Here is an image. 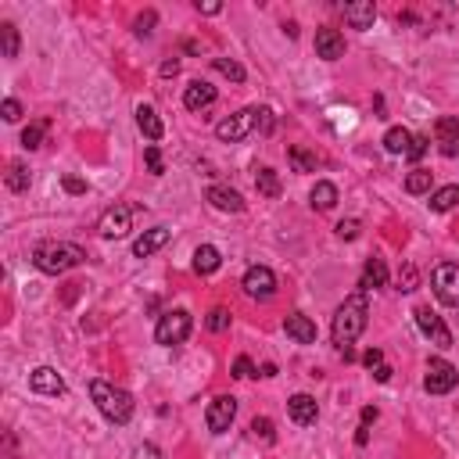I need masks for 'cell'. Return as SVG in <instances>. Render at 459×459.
Listing matches in <instances>:
<instances>
[{"label": "cell", "instance_id": "obj_1", "mask_svg": "<svg viewBox=\"0 0 459 459\" xmlns=\"http://www.w3.org/2000/svg\"><path fill=\"white\" fill-rule=\"evenodd\" d=\"M366 320H370V305H366V294H348L341 305H337V313H334V323H330V337L337 344V352L341 348H352V344L359 341V334L366 330Z\"/></svg>", "mask_w": 459, "mask_h": 459}, {"label": "cell", "instance_id": "obj_2", "mask_svg": "<svg viewBox=\"0 0 459 459\" xmlns=\"http://www.w3.org/2000/svg\"><path fill=\"white\" fill-rule=\"evenodd\" d=\"M83 262H87V251L72 241H44L32 251V265L47 277H61V273L75 270V265H83Z\"/></svg>", "mask_w": 459, "mask_h": 459}, {"label": "cell", "instance_id": "obj_3", "mask_svg": "<svg viewBox=\"0 0 459 459\" xmlns=\"http://www.w3.org/2000/svg\"><path fill=\"white\" fill-rule=\"evenodd\" d=\"M90 398H94L97 413L115 427H122V424L133 420V395L108 384V380H90Z\"/></svg>", "mask_w": 459, "mask_h": 459}, {"label": "cell", "instance_id": "obj_4", "mask_svg": "<svg viewBox=\"0 0 459 459\" xmlns=\"http://www.w3.org/2000/svg\"><path fill=\"white\" fill-rule=\"evenodd\" d=\"M190 327H194V320H190L187 309H169L155 323V341L162 344V348H176V344H183L190 337Z\"/></svg>", "mask_w": 459, "mask_h": 459}, {"label": "cell", "instance_id": "obj_5", "mask_svg": "<svg viewBox=\"0 0 459 459\" xmlns=\"http://www.w3.org/2000/svg\"><path fill=\"white\" fill-rule=\"evenodd\" d=\"M431 291L441 305H448V309H459V265L455 262H441L434 265L431 273Z\"/></svg>", "mask_w": 459, "mask_h": 459}, {"label": "cell", "instance_id": "obj_6", "mask_svg": "<svg viewBox=\"0 0 459 459\" xmlns=\"http://www.w3.org/2000/svg\"><path fill=\"white\" fill-rule=\"evenodd\" d=\"M255 130H258V108H241L237 115H230V119H222L215 126V137L222 144H237V140H244Z\"/></svg>", "mask_w": 459, "mask_h": 459}, {"label": "cell", "instance_id": "obj_7", "mask_svg": "<svg viewBox=\"0 0 459 459\" xmlns=\"http://www.w3.org/2000/svg\"><path fill=\"white\" fill-rule=\"evenodd\" d=\"M455 384H459V370H455L448 359H431V363H427V373H424L427 395H448Z\"/></svg>", "mask_w": 459, "mask_h": 459}, {"label": "cell", "instance_id": "obj_8", "mask_svg": "<svg viewBox=\"0 0 459 459\" xmlns=\"http://www.w3.org/2000/svg\"><path fill=\"white\" fill-rule=\"evenodd\" d=\"M241 287L255 301H270L277 294V277H273L270 265H251V270L244 273V280H241Z\"/></svg>", "mask_w": 459, "mask_h": 459}, {"label": "cell", "instance_id": "obj_9", "mask_svg": "<svg viewBox=\"0 0 459 459\" xmlns=\"http://www.w3.org/2000/svg\"><path fill=\"white\" fill-rule=\"evenodd\" d=\"M416 316V327L424 337H431V344H438V348H452V330L441 323V316L431 309V305H420V309L413 313Z\"/></svg>", "mask_w": 459, "mask_h": 459}, {"label": "cell", "instance_id": "obj_10", "mask_svg": "<svg viewBox=\"0 0 459 459\" xmlns=\"http://www.w3.org/2000/svg\"><path fill=\"white\" fill-rule=\"evenodd\" d=\"M133 212H137V208H130V205H111V208L101 215V222H97L101 237H108V241L126 237L130 230H133Z\"/></svg>", "mask_w": 459, "mask_h": 459}, {"label": "cell", "instance_id": "obj_11", "mask_svg": "<svg viewBox=\"0 0 459 459\" xmlns=\"http://www.w3.org/2000/svg\"><path fill=\"white\" fill-rule=\"evenodd\" d=\"M234 416H237V398L234 395H219L208 402V413H205V424L212 434H226L230 424H234Z\"/></svg>", "mask_w": 459, "mask_h": 459}, {"label": "cell", "instance_id": "obj_12", "mask_svg": "<svg viewBox=\"0 0 459 459\" xmlns=\"http://www.w3.org/2000/svg\"><path fill=\"white\" fill-rule=\"evenodd\" d=\"M29 391H36V395H65V377L54 366H36L29 373Z\"/></svg>", "mask_w": 459, "mask_h": 459}, {"label": "cell", "instance_id": "obj_13", "mask_svg": "<svg viewBox=\"0 0 459 459\" xmlns=\"http://www.w3.org/2000/svg\"><path fill=\"white\" fill-rule=\"evenodd\" d=\"M434 140H438V151L445 158H459V119L445 115V119L434 122Z\"/></svg>", "mask_w": 459, "mask_h": 459}, {"label": "cell", "instance_id": "obj_14", "mask_svg": "<svg viewBox=\"0 0 459 459\" xmlns=\"http://www.w3.org/2000/svg\"><path fill=\"white\" fill-rule=\"evenodd\" d=\"M287 416L294 420L298 427H313L316 420H320V405H316L313 395L301 391V395H291V398H287Z\"/></svg>", "mask_w": 459, "mask_h": 459}, {"label": "cell", "instance_id": "obj_15", "mask_svg": "<svg viewBox=\"0 0 459 459\" xmlns=\"http://www.w3.org/2000/svg\"><path fill=\"white\" fill-rule=\"evenodd\" d=\"M205 201H208L212 208H219V212H244V205H248V201L241 198V190H234V187H222V183L208 187Z\"/></svg>", "mask_w": 459, "mask_h": 459}, {"label": "cell", "instance_id": "obj_16", "mask_svg": "<svg viewBox=\"0 0 459 459\" xmlns=\"http://www.w3.org/2000/svg\"><path fill=\"white\" fill-rule=\"evenodd\" d=\"M316 54H320L323 61H337V58H344V36H341L337 29H330V25L316 29Z\"/></svg>", "mask_w": 459, "mask_h": 459}, {"label": "cell", "instance_id": "obj_17", "mask_svg": "<svg viewBox=\"0 0 459 459\" xmlns=\"http://www.w3.org/2000/svg\"><path fill=\"white\" fill-rule=\"evenodd\" d=\"M169 237H172V234H169L165 226L144 230V234H140V237L133 241V255H137V258H147V255H155L158 248H165V244H169Z\"/></svg>", "mask_w": 459, "mask_h": 459}, {"label": "cell", "instance_id": "obj_18", "mask_svg": "<svg viewBox=\"0 0 459 459\" xmlns=\"http://www.w3.org/2000/svg\"><path fill=\"white\" fill-rule=\"evenodd\" d=\"M183 104H187L190 111H205L208 104H215V87L205 83V80L187 83V90H183Z\"/></svg>", "mask_w": 459, "mask_h": 459}, {"label": "cell", "instance_id": "obj_19", "mask_svg": "<svg viewBox=\"0 0 459 459\" xmlns=\"http://www.w3.org/2000/svg\"><path fill=\"white\" fill-rule=\"evenodd\" d=\"M284 330H287V337L298 341V344H316V323L305 316V313H291V316L284 320Z\"/></svg>", "mask_w": 459, "mask_h": 459}, {"label": "cell", "instance_id": "obj_20", "mask_svg": "<svg viewBox=\"0 0 459 459\" xmlns=\"http://www.w3.org/2000/svg\"><path fill=\"white\" fill-rule=\"evenodd\" d=\"M344 22H348L352 29H373L377 22V8H373V0H356V4H344Z\"/></svg>", "mask_w": 459, "mask_h": 459}, {"label": "cell", "instance_id": "obj_21", "mask_svg": "<svg viewBox=\"0 0 459 459\" xmlns=\"http://www.w3.org/2000/svg\"><path fill=\"white\" fill-rule=\"evenodd\" d=\"M137 126H140V133L155 144V140H162V133H165V126H162V119H158V111L151 108V104H137Z\"/></svg>", "mask_w": 459, "mask_h": 459}, {"label": "cell", "instance_id": "obj_22", "mask_svg": "<svg viewBox=\"0 0 459 459\" xmlns=\"http://www.w3.org/2000/svg\"><path fill=\"white\" fill-rule=\"evenodd\" d=\"M309 205H313L316 212H330V208L337 205V187H334L330 180H316V187L309 190Z\"/></svg>", "mask_w": 459, "mask_h": 459}, {"label": "cell", "instance_id": "obj_23", "mask_svg": "<svg viewBox=\"0 0 459 459\" xmlns=\"http://www.w3.org/2000/svg\"><path fill=\"white\" fill-rule=\"evenodd\" d=\"M219 265H222V255H219L215 244H201V248L194 251V273H198V277H212Z\"/></svg>", "mask_w": 459, "mask_h": 459}, {"label": "cell", "instance_id": "obj_24", "mask_svg": "<svg viewBox=\"0 0 459 459\" xmlns=\"http://www.w3.org/2000/svg\"><path fill=\"white\" fill-rule=\"evenodd\" d=\"M384 284H388V265H384V258H370V262L363 265L359 287H363V291H373V287H384Z\"/></svg>", "mask_w": 459, "mask_h": 459}, {"label": "cell", "instance_id": "obj_25", "mask_svg": "<svg viewBox=\"0 0 459 459\" xmlns=\"http://www.w3.org/2000/svg\"><path fill=\"white\" fill-rule=\"evenodd\" d=\"M287 162H291V169H294V172H316V165H320V158H316V151H309V147H301V144L287 147Z\"/></svg>", "mask_w": 459, "mask_h": 459}, {"label": "cell", "instance_id": "obj_26", "mask_svg": "<svg viewBox=\"0 0 459 459\" xmlns=\"http://www.w3.org/2000/svg\"><path fill=\"white\" fill-rule=\"evenodd\" d=\"M431 212H452L455 205H459V187L455 183H448V187H438V190H431Z\"/></svg>", "mask_w": 459, "mask_h": 459}, {"label": "cell", "instance_id": "obj_27", "mask_svg": "<svg viewBox=\"0 0 459 459\" xmlns=\"http://www.w3.org/2000/svg\"><path fill=\"white\" fill-rule=\"evenodd\" d=\"M255 187H258L262 198H280V176H277V169H270V165L255 169Z\"/></svg>", "mask_w": 459, "mask_h": 459}, {"label": "cell", "instance_id": "obj_28", "mask_svg": "<svg viewBox=\"0 0 459 459\" xmlns=\"http://www.w3.org/2000/svg\"><path fill=\"white\" fill-rule=\"evenodd\" d=\"M409 144H413V133H409L405 126H391V130L384 133V151H388V155H402V158H405Z\"/></svg>", "mask_w": 459, "mask_h": 459}, {"label": "cell", "instance_id": "obj_29", "mask_svg": "<svg viewBox=\"0 0 459 459\" xmlns=\"http://www.w3.org/2000/svg\"><path fill=\"white\" fill-rule=\"evenodd\" d=\"M4 183H8V190H15V194H25L29 183H32L29 165H25V162H11V165H8V172H4Z\"/></svg>", "mask_w": 459, "mask_h": 459}, {"label": "cell", "instance_id": "obj_30", "mask_svg": "<svg viewBox=\"0 0 459 459\" xmlns=\"http://www.w3.org/2000/svg\"><path fill=\"white\" fill-rule=\"evenodd\" d=\"M431 187H434V172L431 169H413L405 176V190H409V194H431Z\"/></svg>", "mask_w": 459, "mask_h": 459}, {"label": "cell", "instance_id": "obj_31", "mask_svg": "<svg viewBox=\"0 0 459 459\" xmlns=\"http://www.w3.org/2000/svg\"><path fill=\"white\" fill-rule=\"evenodd\" d=\"M47 119H36V122H29L25 130H22V147L25 151H36V147H40L44 144V133H47Z\"/></svg>", "mask_w": 459, "mask_h": 459}, {"label": "cell", "instance_id": "obj_32", "mask_svg": "<svg viewBox=\"0 0 459 459\" xmlns=\"http://www.w3.org/2000/svg\"><path fill=\"white\" fill-rule=\"evenodd\" d=\"M212 65H215V72H222V75H226L230 83H244V80H248L244 65H241V61H234V58H215Z\"/></svg>", "mask_w": 459, "mask_h": 459}, {"label": "cell", "instance_id": "obj_33", "mask_svg": "<svg viewBox=\"0 0 459 459\" xmlns=\"http://www.w3.org/2000/svg\"><path fill=\"white\" fill-rule=\"evenodd\" d=\"M0 40H4V58H18V47H22V40H18V29H15V22H0Z\"/></svg>", "mask_w": 459, "mask_h": 459}, {"label": "cell", "instance_id": "obj_34", "mask_svg": "<svg viewBox=\"0 0 459 459\" xmlns=\"http://www.w3.org/2000/svg\"><path fill=\"white\" fill-rule=\"evenodd\" d=\"M251 434H255V438H262L265 445H273V441H277L273 420H270V416H255V420H251Z\"/></svg>", "mask_w": 459, "mask_h": 459}, {"label": "cell", "instance_id": "obj_35", "mask_svg": "<svg viewBox=\"0 0 459 459\" xmlns=\"http://www.w3.org/2000/svg\"><path fill=\"white\" fill-rule=\"evenodd\" d=\"M334 234H337L341 241H356V237H359V219H341V222L334 226Z\"/></svg>", "mask_w": 459, "mask_h": 459}, {"label": "cell", "instance_id": "obj_36", "mask_svg": "<svg viewBox=\"0 0 459 459\" xmlns=\"http://www.w3.org/2000/svg\"><path fill=\"white\" fill-rule=\"evenodd\" d=\"M155 22H158L155 11H144V15L133 22V32H137V36H151V32H155Z\"/></svg>", "mask_w": 459, "mask_h": 459}, {"label": "cell", "instance_id": "obj_37", "mask_svg": "<svg viewBox=\"0 0 459 459\" xmlns=\"http://www.w3.org/2000/svg\"><path fill=\"white\" fill-rule=\"evenodd\" d=\"M144 162H147V169L155 172V176H162V172H165V165H162V151H158L155 144H151V147L144 151Z\"/></svg>", "mask_w": 459, "mask_h": 459}, {"label": "cell", "instance_id": "obj_38", "mask_svg": "<svg viewBox=\"0 0 459 459\" xmlns=\"http://www.w3.org/2000/svg\"><path fill=\"white\" fill-rule=\"evenodd\" d=\"M427 147H431L427 137H413V144H409V151H405V158H409V162H420V158L427 155Z\"/></svg>", "mask_w": 459, "mask_h": 459}, {"label": "cell", "instance_id": "obj_39", "mask_svg": "<svg viewBox=\"0 0 459 459\" xmlns=\"http://www.w3.org/2000/svg\"><path fill=\"white\" fill-rule=\"evenodd\" d=\"M205 323H208V330H215V334H222V330L230 327V313H226V309H212Z\"/></svg>", "mask_w": 459, "mask_h": 459}, {"label": "cell", "instance_id": "obj_40", "mask_svg": "<svg viewBox=\"0 0 459 459\" xmlns=\"http://www.w3.org/2000/svg\"><path fill=\"white\" fill-rule=\"evenodd\" d=\"M61 187L68 190V194H87V190H90V183H87V180L72 176V172H68V176H61Z\"/></svg>", "mask_w": 459, "mask_h": 459}, {"label": "cell", "instance_id": "obj_41", "mask_svg": "<svg viewBox=\"0 0 459 459\" xmlns=\"http://www.w3.org/2000/svg\"><path fill=\"white\" fill-rule=\"evenodd\" d=\"M234 377H237V380H244V377H258V370L251 366L248 356H237V359H234Z\"/></svg>", "mask_w": 459, "mask_h": 459}, {"label": "cell", "instance_id": "obj_42", "mask_svg": "<svg viewBox=\"0 0 459 459\" xmlns=\"http://www.w3.org/2000/svg\"><path fill=\"white\" fill-rule=\"evenodd\" d=\"M416 265H402V273H398V291H416Z\"/></svg>", "mask_w": 459, "mask_h": 459}, {"label": "cell", "instance_id": "obj_43", "mask_svg": "<svg viewBox=\"0 0 459 459\" xmlns=\"http://www.w3.org/2000/svg\"><path fill=\"white\" fill-rule=\"evenodd\" d=\"M0 115H4L8 122H18L22 119V104L15 97H4V104H0Z\"/></svg>", "mask_w": 459, "mask_h": 459}, {"label": "cell", "instance_id": "obj_44", "mask_svg": "<svg viewBox=\"0 0 459 459\" xmlns=\"http://www.w3.org/2000/svg\"><path fill=\"white\" fill-rule=\"evenodd\" d=\"M273 126H277L273 111H270V108H258V133H262V137H270V133H273Z\"/></svg>", "mask_w": 459, "mask_h": 459}, {"label": "cell", "instance_id": "obj_45", "mask_svg": "<svg viewBox=\"0 0 459 459\" xmlns=\"http://www.w3.org/2000/svg\"><path fill=\"white\" fill-rule=\"evenodd\" d=\"M380 363H384V352H380V348H366V352H363V366H366L370 373H373Z\"/></svg>", "mask_w": 459, "mask_h": 459}, {"label": "cell", "instance_id": "obj_46", "mask_svg": "<svg viewBox=\"0 0 459 459\" xmlns=\"http://www.w3.org/2000/svg\"><path fill=\"white\" fill-rule=\"evenodd\" d=\"M391 373H395V370H391L388 363H380V366L373 370V380H377V384H388V380H391Z\"/></svg>", "mask_w": 459, "mask_h": 459}, {"label": "cell", "instance_id": "obj_47", "mask_svg": "<svg viewBox=\"0 0 459 459\" xmlns=\"http://www.w3.org/2000/svg\"><path fill=\"white\" fill-rule=\"evenodd\" d=\"M198 11H201V15H219V11H222V4H215V0H208V4H201V0H198Z\"/></svg>", "mask_w": 459, "mask_h": 459}, {"label": "cell", "instance_id": "obj_48", "mask_svg": "<svg viewBox=\"0 0 459 459\" xmlns=\"http://www.w3.org/2000/svg\"><path fill=\"white\" fill-rule=\"evenodd\" d=\"M377 416H380V413H377V405H366V409H363V427H370Z\"/></svg>", "mask_w": 459, "mask_h": 459}, {"label": "cell", "instance_id": "obj_49", "mask_svg": "<svg viewBox=\"0 0 459 459\" xmlns=\"http://www.w3.org/2000/svg\"><path fill=\"white\" fill-rule=\"evenodd\" d=\"M176 72H180V61H176V58L162 65V75H176Z\"/></svg>", "mask_w": 459, "mask_h": 459}, {"label": "cell", "instance_id": "obj_50", "mask_svg": "<svg viewBox=\"0 0 459 459\" xmlns=\"http://www.w3.org/2000/svg\"><path fill=\"white\" fill-rule=\"evenodd\" d=\"M366 441H370V427L359 424V431H356V445H366Z\"/></svg>", "mask_w": 459, "mask_h": 459}, {"label": "cell", "instance_id": "obj_51", "mask_svg": "<svg viewBox=\"0 0 459 459\" xmlns=\"http://www.w3.org/2000/svg\"><path fill=\"white\" fill-rule=\"evenodd\" d=\"M258 377H277V366H273V363H265V366L258 370Z\"/></svg>", "mask_w": 459, "mask_h": 459}, {"label": "cell", "instance_id": "obj_52", "mask_svg": "<svg viewBox=\"0 0 459 459\" xmlns=\"http://www.w3.org/2000/svg\"><path fill=\"white\" fill-rule=\"evenodd\" d=\"M341 359L344 363H356V348H341Z\"/></svg>", "mask_w": 459, "mask_h": 459}]
</instances>
